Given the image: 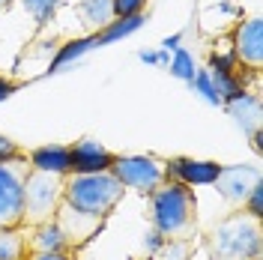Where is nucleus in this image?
<instances>
[{
	"mask_svg": "<svg viewBox=\"0 0 263 260\" xmlns=\"http://www.w3.org/2000/svg\"><path fill=\"white\" fill-rule=\"evenodd\" d=\"M147 0H114V18H132L141 15Z\"/></svg>",
	"mask_w": 263,
	"mask_h": 260,
	"instance_id": "obj_19",
	"label": "nucleus"
},
{
	"mask_svg": "<svg viewBox=\"0 0 263 260\" xmlns=\"http://www.w3.org/2000/svg\"><path fill=\"white\" fill-rule=\"evenodd\" d=\"M27 162H30V168L45 171V174H60V177L72 174V156H69V146L66 144L36 146V150L27 153Z\"/></svg>",
	"mask_w": 263,
	"mask_h": 260,
	"instance_id": "obj_13",
	"label": "nucleus"
},
{
	"mask_svg": "<svg viewBox=\"0 0 263 260\" xmlns=\"http://www.w3.org/2000/svg\"><path fill=\"white\" fill-rule=\"evenodd\" d=\"M21 3H24V9L36 18L39 27H42V24L57 12V6H60V0H21Z\"/></svg>",
	"mask_w": 263,
	"mask_h": 260,
	"instance_id": "obj_18",
	"label": "nucleus"
},
{
	"mask_svg": "<svg viewBox=\"0 0 263 260\" xmlns=\"http://www.w3.org/2000/svg\"><path fill=\"white\" fill-rule=\"evenodd\" d=\"M69 156H72V174H105L114 164V153L93 138L69 144Z\"/></svg>",
	"mask_w": 263,
	"mask_h": 260,
	"instance_id": "obj_11",
	"label": "nucleus"
},
{
	"mask_svg": "<svg viewBox=\"0 0 263 260\" xmlns=\"http://www.w3.org/2000/svg\"><path fill=\"white\" fill-rule=\"evenodd\" d=\"M54 221H57L60 233L66 236L69 251H78L81 245H87L99 230H102V221H105V218H96V215H87V212L72 210L69 203H60V210H57V215H54Z\"/></svg>",
	"mask_w": 263,
	"mask_h": 260,
	"instance_id": "obj_9",
	"label": "nucleus"
},
{
	"mask_svg": "<svg viewBox=\"0 0 263 260\" xmlns=\"http://www.w3.org/2000/svg\"><path fill=\"white\" fill-rule=\"evenodd\" d=\"M27 171H30L27 156L0 162V230L21 228V200H24Z\"/></svg>",
	"mask_w": 263,
	"mask_h": 260,
	"instance_id": "obj_5",
	"label": "nucleus"
},
{
	"mask_svg": "<svg viewBox=\"0 0 263 260\" xmlns=\"http://www.w3.org/2000/svg\"><path fill=\"white\" fill-rule=\"evenodd\" d=\"M242 210H246L248 215H254V218H263V182H257V185L251 189V195L246 197Z\"/></svg>",
	"mask_w": 263,
	"mask_h": 260,
	"instance_id": "obj_20",
	"label": "nucleus"
},
{
	"mask_svg": "<svg viewBox=\"0 0 263 260\" xmlns=\"http://www.w3.org/2000/svg\"><path fill=\"white\" fill-rule=\"evenodd\" d=\"M123 185L117 182L111 171L105 174H69L63 182V203L72 210L96 215V218H108L114 207L123 200Z\"/></svg>",
	"mask_w": 263,
	"mask_h": 260,
	"instance_id": "obj_3",
	"label": "nucleus"
},
{
	"mask_svg": "<svg viewBox=\"0 0 263 260\" xmlns=\"http://www.w3.org/2000/svg\"><path fill=\"white\" fill-rule=\"evenodd\" d=\"M141 21L144 18L141 15H132V18H120L117 24H108L102 33H96V39L99 42H111V39H117V36H126V33H132V30H138L141 27Z\"/></svg>",
	"mask_w": 263,
	"mask_h": 260,
	"instance_id": "obj_17",
	"label": "nucleus"
},
{
	"mask_svg": "<svg viewBox=\"0 0 263 260\" xmlns=\"http://www.w3.org/2000/svg\"><path fill=\"white\" fill-rule=\"evenodd\" d=\"M111 174L123 189H135L149 195L153 189H159L164 179V162L156 156H114Z\"/></svg>",
	"mask_w": 263,
	"mask_h": 260,
	"instance_id": "obj_6",
	"label": "nucleus"
},
{
	"mask_svg": "<svg viewBox=\"0 0 263 260\" xmlns=\"http://www.w3.org/2000/svg\"><path fill=\"white\" fill-rule=\"evenodd\" d=\"M18 87H21L18 81H9V78H3V75H0V102H3V99H9Z\"/></svg>",
	"mask_w": 263,
	"mask_h": 260,
	"instance_id": "obj_23",
	"label": "nucleus"
},
{
	"mask_svg": "<svg viewBox=\"0 0 263 260\" xmlns=\"http://www.w3.org/2000/svg\"><path fill=\"white\" fill-rule=\"evenodd\" d=\"M24 260H72V254H63V251H57V254H30L27 251Z\"/></svg>",
	"mask_w": 263,
	"mask_h": 260,
	"instance_id": "obj_24",
	"label": "nucleus"
},
{
	"mask_svg": "<svg viewBox=\"0 0 263 260\" xmlns=\"http://www.w3.org/2000/svg\"><path fill=\"white\" fill-rule=\"evenodd\" d=\"M24 257H27L24 228L0 230V260H24Z\"/></svg>",
	"mask_w": 263,
	"mask_h": 260,
	"instance_id": "obj_15",
	"label": "nucleus"
},
{
	"mask_svg": "<svg viewBox=\"0 0 263 260\" xmlns=\"http://www.w3.org/2000/svg\"><path fill=\"white\" fill-rule=\"evenodd\" d=\"M233 60L242 69L260 72L263 66V24L260 18H246L233 30Z\"/></svg>",
	"mask_w": 263,
	"mask_h": 260,
	"instance_id": "obj_7",
	"label": "nucleus"
},
{
	"mask_svg": "<svg viewBox=\"0 0 263 260\" xmlns=\"http://www.w3.org/2000/svg\"><path fill=\"white\" fill-rule=\"evenodd\" d=\"M24 243H27V251L30 254H72L69 245H66V236L60 233L57 221H45V225H36V228H24Z\"/></svg>",
	"mask_w": 263,
	"mask_h": 260,
	"instance_id": "obj_12",
	"label": "nucleus"
},
{
	"mask_svg": "<svg viewBox=\"0 0 263 260\" xmlns=\"http://www.w3.org/2000/svg\"><path fill=\"white\" fill-rule=\"evenodd\" d=\"M9 3H12V0H0V9H3V6H9Z\"/></svg>",
	"mask_w": 263,
	"mask_h": 260,
	"instance_id": "obj_25",
	"label": "nucleus"
},
{
	"mask_svg": "<svg viewBox=\"0 0 263 260\" xmlns=\"http://www.w3.org/2000/svg\"><path fill=\"white\" fill-rule=\"evenodd\" d=\"M174 72H177L180 78H195V72H192V60H189V54H177V63H174Z\"/></svg>",
	"mask_w": 263,
	"mask_h": 260,
	"instance_id": "obj_22",
	"label": "nucleus"
},
{
	"mask_svg": "<svg viewBox=\"0 0 263 260\" xmlns=\"http://www.w3.org/2000/svg\"><path fill=\"white\" fill-rule=\"evenodd\" d=\"M27 153L15 144V141H9L3 132H0V162H9V159H24Z\"/></svg>",
	"mask_w": 263,
	"mask_h": 260,
	"instance_id": "obj_21",
	"label": "nucleus"
},
{
	"mask_svg": "<svg viewBox=\"0 0 263 260\" xmlns=\"http://www.w3.org/2000/svg\"><path fill=\"white\" fill-rule=\"evenodd\" d=\"M224 164L218 162H197V159H171L164 162V177L174 179V182H182L189 189L195 185H213L218 174H221Z\"/></svg>",
	"mask_w": 263,
	"mask_h": 260,
	"instance_id": "obj_10",
	"label": "nucleus"
},
{
	"mask_svg": "<svg viewBox=\"0 0 263 260\" xmlns=\"http://www.w3.org/2000/svg\"><path fill=\"white\" fill-rule=\"evenodd\" d=\"M210 260H263V218L233 210L206 233Z\"/></svg>",
	"mask_w": 263,
	"mask_h": 260,
	"instance_id": "obj_2",
	"label": "nucleus"
},
{
	"mask_svg": "<svg viewBox=\"0 0 263 260\" xmlns=\"http://www.w3.org/2000/svg\"><path fill=\"white\" fill-rule=\"evenodd\" d=\"M63 182L60 174H45V171H27L24 179V200H21V228H36L54 221V215L63 203Z\"/></svg>",
	"mask_w": 263,
	"mask_h": 260,
	"instance_id": "obj_4",
	"label": "nucleus"
},
{
	"mask_svg": "<svg viewBox=\"0 0 263 260\" xmlns=\"http://www.w3.org/2000/svg\"><path fill=\"white\" fill-rule=\"evenodd\" d=\"M78 15L87 30L102 33L108 24H114V0H81Z\"/></svg>",
	"mask_w": 263,
	"mask_h": 260,
	"instance_id": "obj_14",
	"label": "nucleus"
},
{
	"mask_svg": "<svg viewBox=\"0 0 263 260\" xmlns=\"http://www.w3.org/2000/svg\"><path fill=\"white\" fill-rule=\"evenodd\" d=\"M192 239H162V248L156 251V260H189L192 257Z\"/></svg>",
	"mask_w": 263,
	"mask_h": 260,
	"instance_id": "obj_16",
	"label": "nucleus"
},
{
	"mask_svg": "<svg viewBox=\"0 0 263 260\" xmlns=\"http://www.w3.org/2000/svg\"><path fill=\"white\" fill-rule=\"evenodd\" d=\"M260 182V171L248 168V164H233V168H221V174L213 185L218 189V195L230 203V210H242L246 197L251 195V189Z\"/></svg>",
	"mask_w": 263,
	"mask_h": 260,
	"instance_id": "obj_8",
	"label": "nucleus"
},
{
	"mask_svg": "<svg viewBox=\"0 0 263 260\" xmlns=\"http://www.w3.org/2000/svg\"><path fill=\"white\" fill-rule=\"evenodd\" d=\"M153 228L162 239H195L197 233V197L195 189L164 179L149 192Z\"/></svg>",
	"mask_w": 263,
	"mask_h": 260,
	"instance_id": "obj_1",
	"label": "nucleus"
}]
</instances>
